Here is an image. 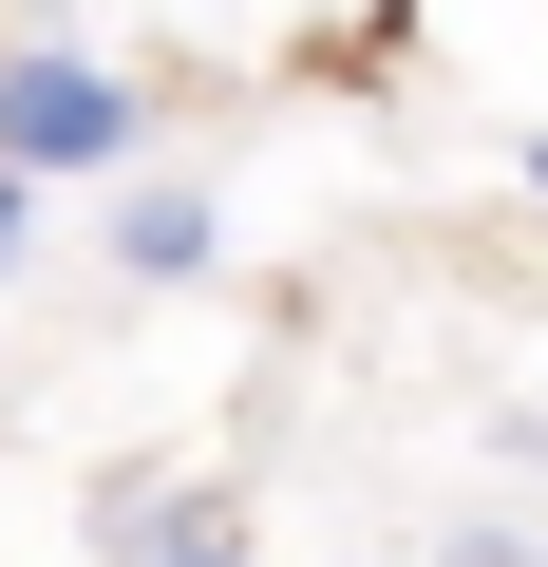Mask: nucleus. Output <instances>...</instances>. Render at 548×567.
Segmentation results:
<instances>
[{
    "label": "nucleus",
    "instance_id": "nucleus-1",
    "mask_svg": "<svg viewBox=\"0 0 548 567\" xmlns=\"http://www.w3.org/2000/svg\"><path fill=\"white\" fill-rule=\"evenodd\" d=\"M114 152H133V76H95V58H0V189L114 171Z\"/></svg>",
    "mask_w": 548,
    "mask_h": 567
},
{
    "label": "nucleus",
    "instance_id": "nucleus-2",
    "mask_svg": "<svg viewBox=\"0 0 548 567\" xmlns=\"http://www.w3.org/2000/svg\"><path fill=\"white\" fill-rule=\"evenodd\" d=\"M114 265H152V284L208 265V189H133V208H114Z\"/></svg>",
    "mask_w": 548,
    "mask_h": 567
},
{
    "label": "nucleus",
    "instance_id": "nucleus-3",
    "mask_svg": "<svg viewBox=\"0 0 548 567\" xmlns=\"http://www.w3.org/2000/svg\"><path fill=\"white\" fill-rule=\"evenodd\" d=\"M152 567H246V548H227V529H170V548H152Z\"/></svg>",
    "mask_w": 548,
    "mask_h": 567
},
{
    "label": "nucleus",
    "instance_id": "nucleus-4",
    "mask_svg": "<svg viewBox=\"0 0 548 567\" xmlns=\"http://www.w3.org/2000/svg\"><path fill=\"white\" fill-rule=\"evenodd\" d=\"M0 265H20V189H0Z\"/></svg>",
    "mask_w": 548,
    "mask_h": 567
},
{
    "label": "nucleus",
    "instance_id": "nucleus-5",
    "mask_svg": "<svg viewBox=\"0 0 548 567\" xmlns=\"http://www.w3.org/2000/svg\"><path fill=\"white\" fill-rule=\"evenodd\" d=\"M529 189H548V133H529Z\"/></svg>",
    "mask_w": 548,
    "mask_h": 567
}]
</instances>
